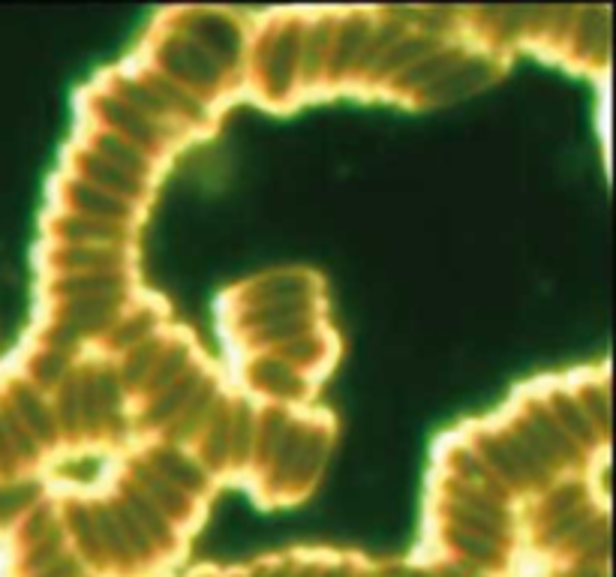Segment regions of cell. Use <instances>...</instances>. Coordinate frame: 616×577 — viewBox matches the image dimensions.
<instances>
[{
  "instance_id": "cell-1",
  "label": "cell",
  "mask_w": 616,
  "mask_h": 577,
  "mask_svg": "<svg viewBox=\"0 0 616 577\" xmlns=\"http://www.w3.org/2000/svg\"><path fill=\"white\" fill-rule=\"evenodd\" d=\"M103 115L109 118L112 133H118L121 139H127V142H133L136 148L148 151L151 157L160 154V148L169 145V142L178 136V133H172V130L154 124V121H148L142 112H136L133 106H127V103L118 100V97L103 100Z\"/></svg>"
},
{
  "instance_id": "cell-2",
  "label": "cell",
  "mask_w": 616,
  "mask_h": 577,
  "mask_svg": "<svg viewBox=\"0 0 616 577\" xmlns=\"http://www.w3.org/2000/svg\"><path fill=\"white\" fill-rule=\"evenodd\" d=\"M166 76L172 82H178L181 88H187L190 94L196 88H214L220 82L223 67L217 61H211L193 40H178L169 55H166Z\"/></svg>"
},
{
  "instance_id": "cell-3",
  "label": "cell",
  "mask_w": 616,
  "mask_h": 577,
  "mask_svg": "<svg viewBox=\"0 0 616 577\" xmlns=\"http://www.w3.org/2000/svg\"><path fill=\"white\" fill-rule=\"evenodd\" d=\"M55 235L64 244H91V247H118L127 235L124 223H112V220H97V217H85V214H64L55 226Z\"/></svg>"
},
{
  "instance_id": "cell-4",
  "label": "cell",
  "mask_w": 616,
  "mask_h": 577,
  "mask_svg": "<svg viewBox=\"0 0 616 577\" xmlns=\"http://www.w3.org/2000/svg\"><path fill=\"white\" fill-rule=\"evenodd\" d=\"M79 172H82V181H88V184H94V187H100L106 193H115V196H121V199H127L133 205H136V199L148 187V181H142V178L124 172V169L112 166L109 160L97 157L94 151L79 157Z\"/></svg>"
},
{
  "instance_id": "cell-5",
  "label": "cell",
  "mask_w": 616,
  "mask_h": 577,
  "mask_svg": "<svg viewBox=\"0 0 616 577\" xmlns=\"http://www.w3.org/2000/svg\"><path fill=\"white\" fill-rule=\"evenodd\" d=\"M70 211L76 214H85V217H97V220H112V223H124L130 220L133 214V202L115 196V193H106L82 178H76L70 184Z\"/></svg>"
},
{
  "instance_id": "cell-6",
  "label": "cell",
  "mask_w": 616,
  "mask_h": 577,
  "mask_svg": "<svg viewBox=\"0 0 616 577\" xmlns=\"http://www.w3.org/2000/svg\"><path fill=\"white\" fill-rule=\"evenodd\" d=\"M88 151H94L97 157L109 160L112 166H118V169H124V172L142 178V181H148V175H151V169H154V157H151L148 151L136 148L133 142L121 139V136L112 133V130L97 133V136L91 139V148H88Z\"/></svg>"
},
{
  "instance_id": "cell-7",
  "label": "cell",
  "mask_w": 616,
  "mask_h": 577,
  "mask_svg": "<svg viewBox=\"0 0 616 577\" xmlns=\"http://www.w3.org/2000/svg\"><path fill=\"white\" fill-rule=\"evenodd\" d=\"M154 472L163 475L172 487H178L181 493H199L205 487V472L196 460H190L187 454L181 451H163L157 454V463H154Z\"/></svg>"
},
{
  "instance_id": "cell-8",
  "label": "cell",
  "mask_w": 616,
  "mask_h": 577,
  "mask_svg": "<svg viewBox=\"0 0 616 577\" xmlns=\"http://www.w3.org/2000/svg\"><path fill=\"white\" fill-rule=\"evenodd\" d=\"M16 406L22 409V418L28 421V427L34 430V436L40 439V436H49L52 433V421H49V409L37 400V394H31V391H25V394H19V400H16Z\"/></svg>"
},
{
  "instance_id": "cell-9",
  "label": "cell",
  "mask_w": 616,
  "mask_h": 577,
  "mask_svg": "<svg viewBox=\"0 0 616 577\" xmlns=\"http://www.w3.org/2000/svg\"><path fill=\"white\" fill-rule=\"evenodd\" d=\"M406 577H430V574H418V571H412V574H406Z\"/></svg>"
}]
</instances>
